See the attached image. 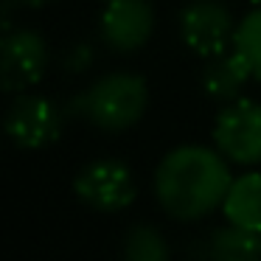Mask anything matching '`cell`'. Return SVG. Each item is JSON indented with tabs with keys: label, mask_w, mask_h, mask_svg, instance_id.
Masks as SVG:
<instances>
[{
	"label": "cell",
	"mask_w": 261,
	"mask_h": 261,
	"mask_svg": "<svg viewBox=\"0 0 261 261\" xmlns=\"http://www.w3.org/2000/svg\"><path fill=\"white\" fill-rule=\"evenodd\" d=\"M154 6L149 0H110L101 12V42L115 54H135L154 34Z\"/></svg>",
	"instance_id": "obj_8"
},
{
	"label": "cell",
	"mask_w": 261,
	"mask_h": 261,
	"mask_svg": "<svg viewBox=\"0 0 261 261\" xmlns=\"http://www.w3.org/2000/svg\"><path fill=\"white\" fill-rule=\"evenodd\" d=\"M149 104V87L138 73H107L70 101L68 113L90 121L96 129L124 132L143 118Z\"/></svg>",
	"instance_id": "obj_2"
},
{
	"label": "cell",
	"mask_w": 261,
	"mask_h": 261,
	"mask_svg": "<svg viewBox=\"0 0 261 261\" xmlns=\"http://www.w3.org/2000/svg\"><path fill=\"white\" fill-rule=\"evenodd\" d=\"M171 250L166 244L163 233L152 225L129 227L124 239V261H169Z\"/></svg>",
	"instance_id": "obj_13"
},
{
	"label": "cell",
	"mask_w": 261,
	"mask_h": 261,
	"mask_svg": "<svg viewBox=\"0 0 261 261\" xmlns=\"http://www.w3.org/2000/svg\"><path fill=\"white\" fill-rule=\"evenodd\" d=\"M73 191L85 205L113 214V211H124L135 202L138 186L124 160L101 158L82 166L73 180Z\"/></svg>",
	"instance_id": "obj_5"
},
{
	"label": "cell",
	"mask_w": 261,
	"mask_h": 261,
	"mask_svg": "<svg viewBox=\"0 0 261 261\" xmlns=\"http://www.w3.org/2000/svg\"><path fill=\"white\" fill-rule=\"evenodd\" d=\"M230 186L227 160L216 149L197 143L171 149L154 171V197L160 208L180 222H197L222 208Z\"/></svg>",
	"instance_id": "obj_1"
},
{
	"label": "cell",
	"mask_w": 261,
	"mask_h": 261,
	"mask_svg": "<svg viewBox=\"0 0 261 261\" xmlns=\"http://www.w3.org/2000/svg\"><path fill=\"white\" fill-rule=\"evenodd\" d=\"M230 51H236L239 59L247 65L250 76L261 82V6L239 20Z\"/></svg>",
	"instance_id": "obj_12"
},
{
	"label": "cell",
	"mask_w": 261,
	"mask_h": 261,
	"mask_svg": "<svg viewBox=\"0 0 261 261\" xmlns=\"http://www.w3.org/2000/svg\"><path fill=\"white\" fill-rule=\"evenodd\" d=\"M216 152L239 166L261 163V104L239 98L225 104L214 124Z\"/></svg>",
	"instance_id": "obj_3"
},
{
	"label": "cell",
	"mask_w": 261,
	"mask_h": 261,
	"mask_svg": "<svg viewBox=\"0 0 261 261\" xmlns=\"http://www.w3.org/2000/svg\"><path fill=\"white\" fill-rule=\"evenodd\" d=\"M107 3H110V0H107Z\"/></svg>",
	"instance_id": "obj_17"
},
{
	"label": "cell",
	"mask_w": 261,
	"mask_h": 261,
	"mask_svg": "<svg viewBox=\"0 0 261 261\" xmlns=\"http://www.w3.org/2000/svg\"><path fill=\"white\" fill-rule=\"evenodd\" d=\"M68 115V110H62L51 98L23 93L6 113V132L20 149H45L59 141Z\"/></svg>",
	"instance_id": "obj_6"
},
{
	"label": "cell",
	"mask_w": 261,
	"mask_h": 261,
	"mask_svg": "<svg viewBox=\"0 0 261 261\" xmlns=\"http://www.w3.org/2000/svg\"><path fill=\"white\" fill-rule=\"evenodd\" d=\"M65 70H70V73H82V70H87L93 65V48L85 45V42H79V45H73L68 54H65Z\"/></svg>",
	"instance_id": "obj_14"
},
{
	"label": "cell",
	"mask_w": 261,
	"mask_h": 261,
	"mask_svg": "<svg viewBox=\"0 0 261 261\" xmlns=\"http://www.w3.org/2000/svg\"><path fill=\"white\" fill-rule=\"evenodd\" d=\"M236 20L230 9L219 0H191L180 12V37L202 59H214L233 48L236 37Z\"/></svg>",
	"instance_id": "obj_4"
},
{
	"label": "cell",
	"mask_w": 261,
	"mask_h": 261,
	"mask_svg": "<svg viewBox=\"0 0 261 261\" xmlns=\"http://www.w3.org/2000/svg\"><path fill=\"white\" fill-rule=\"evenodd\" d=\"M222 211H225L227 225L261 233V171H247L236 177Z\"/></svg>",
	"instance_id": "obj_11"
},
{
	"label": "cell",
	"mask_w": 261,
	"mask_h": 261,
	"mask_svg": "<svg viewBox=\"0 0 261 261\" xmlns=\"http://www.w3.org/2000/svg\"><path fill=\"white\" fill-rule=\"evenodd\" d=\"M199 261H261V233L227 225L199 242Z\"/></svg>",
	"instance_id": "obj_9"
},
{
	"label": "cell",
	"mask_w": 261,
	"mask_h": 261,
	"mask_svg": "<svg viewBox=\"0 0 261 261\" xmlns=\"http://www.w3.org/2000/svg\"><path fill=\"white\" fill-rule=\"evenodd\" d=\"M199 79H202V90L208 93L211 98L233 104V101L242 98L244 85H247L253 76H250L247 65L239 59L236 51H227V54H222V57L208 59Z\"/></svg>",
	"instance_id": "obj_10"
},
{
	"label": "cell",
	"mask_w": 261,
	"mask_h": 261,
	"mask_svg": "<svg viewBox=\"0 0 261 261\" xmlns=\"http://www.w3.org/2000/svg\"><path fill=\"white\" fill-rule=\"evenodd\" d=\"M48 70V42L31 29H12L0 40V85L6 93L23 96L40 85Z\"/></svg>",
	"instance_id": "obj_7"
},
{
	"label": "cell",
	"mask_w": 261,
	"mask_h": 261,
	"mask_svg": "<svg viewBox=\"0 0 261 261\" xmlns=\"http://www.w3.org/2000/svg\"><path fill=\"white\" fill-rule=\"evenodd\" d=\"M9 6H17V9H42L48 6L51 0H6Z\"/></svg>",
	"instance_id": "obj_15"
},
{
	"label": "cell",
	"mask_w": 261,
	"mask_h": 261,
	"mask_svg": "<svg viewBox=\"0 0 261 261\" xmlns=\"http://www.w3.org/2000/svg\"><path fill=\"white\" fill-rule=\"evenodd\" d=\"M253 3H255V6H261V0H253Z\"/></svg>",
	"instance_id": "obj_16"
}]
</instances>
